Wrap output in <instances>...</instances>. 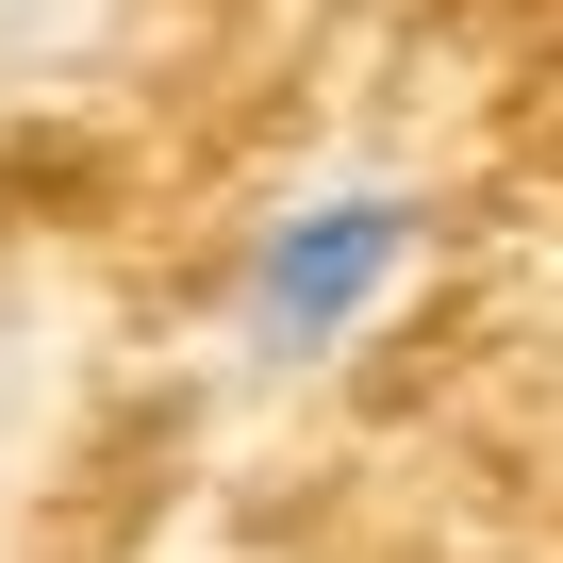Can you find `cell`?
Wrapping results in <instances>:
<instances>
[{
    "mask_svg": "<svg viewBox=\"0 0 563 563\" xmlns=\"http://www.w3.org/2000/svg\"><path fill=\"white\" fill-rule=\"evenodd\" d=\"M398 265H415V199H398V183H332V199H299V216L249 249V349H265V365L349 349V332L382 316Z\"/></svg>",
    "mask_w": 563,
    "mask_h": 563,
    "instance_id": "cell-1",
    "label": "cell"
}]
</instances>
